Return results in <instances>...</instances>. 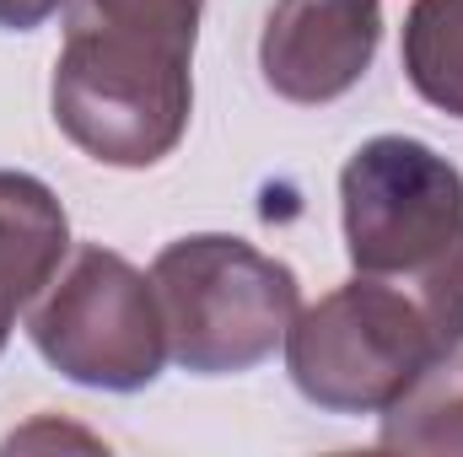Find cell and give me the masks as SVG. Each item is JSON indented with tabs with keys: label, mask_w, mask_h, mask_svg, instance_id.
<instances>
[{
	"label": "cell",
	"mask_w": 463,
	"mask_h": 457,
	"mask_svg": "<svg viewBox=\"0 0 463 457\" xmlns=\"http://www.w3.org/2000/svg\"><path fill=\"white\" fill-rule=\"evenodd\" d=\"M27 334L60 377L103 393L151 387L167 360V329L151 275L98 242L76 247L71 269L43 285Z\"/></svg>",
	"instance_id": "obj_5"
},
{
	"label": "cell",
	"mask_w": 463,
	"mask_h": 457,
	"mask_svg": "<svg viewBox=\"0 0 463 457\" xmlns=\"http://www.w3.org/2000/svg\"><path fill=\"white\" fill-rule=\"evenodd\" d=\"M345 253L355 275L410 285L442 340L463 344V173L426 140L377 135L340 173Z\"/></svg>",
	"instance_id": "obj_1"
},
{
	"label": "cell",
	"mask_w": 463,
	"mask_h": 457,
	"mask_svg": "<svg viewBox=\"0 0 463 457\" xmlns=\"http://www.w3.org/2000/svg\"><path fill=\"white\" fill-rule=\"evenodd\" d=\"M404 76L431 108L463 118V0H415L410 5Z\"/></svg>",
	"instance_id": "obj_9"
},
{
	"label": "cell",
	"mask_w": 463,
	"mask_h": 457,
	"mask_svg": "<svg viewBox=\"0 0 463 457\" xmlns=\"http://www.w3.org/2000/svg\"><path fill=\"white\" fill-rule=\"evenodd\" d=\"M200 11H205V0H76L71 27L109 33V38H124V43H146V49L194 60Z\"/></svg>",
	"instance_id": "obj_10"
},
{
	"label": "cell",
	"mask_w": 463,
	"mask_h": 457,
	"mask_svg": "<svg viewBox=\"0 0 463 457\" xmlns=\"http://www.w3.org/2000/svg\"><path fill=\"white\" fill-rule=\"evenodd\" d=\"M49 108L60 135L103 167H156L178 151L194 81L189 60L71 27L54 60Z\"/></svg>",
	"instance_id": "obj_4"
},
{
	"label": "cell",
	"mask_w": 463,
	"mask_h": 457,
	"mask_svg": "<svg viewBox=\"0 0 463 457\" xmlns=\"http://www.w3.org/2000/svg\"><path fill=\"white\" fill-rule=\"evenodd\" d=\"M71 247V221L54 189L33 173H0V350L22 307L43 296Z\"/></svg>",
	"instance_id": "obj_7"
},
{
	"label": "cell",
	"mask_w": 463,
	"mask_h": 457,
	"mask_svg": "<svg viewBox=\"0 0 463 457\" xmlns=\"http://www.w3.org/2000/svg\"><path fill=\"white\" fill-rule=\"evenodd\" d=\"M448 350L431 307L383 275H355L286 329L297 393L329 415H383Z\"/></svg>",
	"instance_id": "obj_3"
},
{
	"label": "cell",
	"mask_w": 463,
	"mask_h": 457,
	"mask_svg": "<svg viewBox=\"0 0 463 457\" xmlns=\"http://www.w3.org/2000/svg\"><path fill=\"white\" fill-rule=\"evenodd\" d=\"M383 43V0H275L259 70L275 98L318 108L345 98Z\"/></svg>",
	"instance_id": "obj_6"
},
{
	"label": "cell",
	"mask_w": 463,
	"mask_h": 457,
	"mask_svg": "<svg viewBox=\"0 0 463 457\" xmlns=\"http://www.w3.org/2000/svg\"><path fill=\"white\" fill-rule=\"evenodd\" d=\"M377 442L388 452H463V350L431 360L383 409Z\"/></svg>",
	"instance_id": "obj_8"
},
{
	"label": "cell",
	"mask_w": 463,
	"mask_h": 457,
	"mask_svg": "<svg viewBox=\"0 0 463 457\" xmlns=\"http://www.w3.org/2000/svg\"><path fill=\"white\" fill-rule=\"evenodd\" d=\"M167 355L194 377L253 371L302 312L297 275L242 237H178L151 264Z\"/></svg>",
	"instance_id": "obj_2"
},
{
	"label": "cell",
	"mask_w": 463,
	"mask_h": 457,
	"mask_svg": "<svg viewBox=\"0 0 463 457\" xmlns=\"http://www.w3.org/2000/svg\"><path fill=\"white\" fill-rule=\"evenodd\" d=\"M60 5H65V0H0V27H11V33H33V27H43Z\"/></svg>",
	"instance_id": "obj_11"
}]
</instances>
